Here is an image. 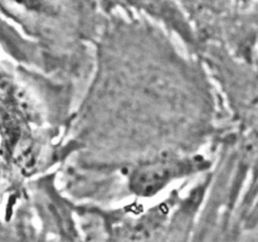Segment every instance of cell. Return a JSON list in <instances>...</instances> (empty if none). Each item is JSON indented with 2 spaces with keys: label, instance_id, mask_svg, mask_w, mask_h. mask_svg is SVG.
I'll return each instance as SVG.
<instances>
[{
  "label": "cell",
  "instance_id": "6da1fadb",
  "mask_svg": "<svg viewBox=\"0 0 258 242\" xmlns=\"http://www.w3.org/2000/svg\"><path fill=\"white\" fill-rule=\"evenodd\" d=\"M190 169L188 161L161 160L143 166L135 171L131 179V188L140 196H153L169 180Z\"/></svg>",
  "mask_w": 258,
  "mask_h": 242
}]
</instances>
